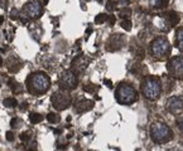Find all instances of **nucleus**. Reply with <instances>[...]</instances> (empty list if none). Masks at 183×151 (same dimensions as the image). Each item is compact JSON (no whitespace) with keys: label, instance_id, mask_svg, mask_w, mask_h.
<instances>
[{"label":"nucleus","instance_id":"obj_1","mask_svg":"<svg viewBox=\"0 0 183 151\" xmlns=\"http://www.w3.org/2000/svg\"><path fill=\"white\" fill-rule=\"evenodd\" d=\"M49 77L43 72H34L27 78V88L32 94H43L49 89Z\"/></svg>","mask_w":183,"mask_h":151},{"label":"nucleus","instance_id":"obj_2","mask_svg":"<svg viewBox=\"0 0 183 151\" xmlns=\"http://www.w3.org/2000/svg\"><path fill=\"white\" fill-rule=\"evenodd\" d=\"M141 92L145 98L150 101H155L161 96V92H162V85L159 78L154 76H147L141 82Z\"/></svg>","mask_w":183,"mask_h":151},{"label":"nucleus","instance_id":"obj_3","mask_svg":"<svg viewBox=\"0 0 183 151\" xmlns=\"http://www.w3.org/2000/svg\"><path fill=\"white\" fill-rule=\"evenodd\" d=\"M115 97H116V101L121 105H130L136 101L138 94H136V91L134 89V87H132L130 85L121 83L116 88Z\"/></svg>","mask_w":183,"mask_h":151},{"label":"nucleus","instance_id":"obj_4","mask_svg":"<svg viewBox=\"0 0 183 151\" xmlns=\"http://www.w3.org/2000/svg\"><path fill=\"white\" fill-rule=\"evenodd\" d=\"M150 137L154 142H158V144L167 142L172 139V131L165 123L157 122V123H153L150 127Z\"/></svg>","mask_w":183,"mask_h":151},{"label":"nucleus","instance_id":"obj_5","mask_svg":"<svg viewBox=\"0 0 183 151\" xmlns=\"http://www.w3.org/2000/svg\"><path fill=\"white\" fill-rule=\"evenodd\" d=\"M169 48H171L169 42L164 37H157L150 43V53L158 59H162L167 56L169 53Z\"/></svg>","mask_w":183,"mask_h":151},{"label":"nucleus","instance_id":"obj_6","mask_svg":"<svg viewBox=\"0 0 183 151\" xmlns=\"http://www.w3.org/2000/svg\"><path fill=\"white\" fill-rule=\"evenodd\" d=\"M51 102H52V105H53V107L56 109L62 111V109H66V108H68L71 106L72 97L67 91L59 89V91L53 93V96H52V98H51Z\"/></svg>","mask_w":183,"mask_h":151},{"label":"nucleus","instance_id":"obj_7","mask_svg":"<svg viewBox=\"0 0 183 151\" xmlns=\"http://www.w3.org/2000/svg\"><path fill=\"white\" fill-rule=\"evenodd\" d=\"M77 83H78V79H77V76L73 71H64L62 72L61 74V78H59V87L61 89H64V91H70V89H73L77 87Z\"/></svg>","mask_w":183,"mask_h":151},{"label":"nucleus","instance_id":"obj_8","mask_svg":"<svg viewBox=\"0 0 183 151\" xmlns=\"http://www.w3.org/2000/svg\"><path fill=\"white\" fill-rule=\"evenodd\" d=\"M168 72L174 78H182L183 77V58L182 57H174L169 59L168 64Z\"/></svg>","mask_w":183,"mask_h":151},{"label":"nucleus","instance_id":"obj_9","mask_svg":"<svg viewBox=\"0 0 183 151\" xmlns=\"http://www.w3.org/2000/svg\"><path fill=\"white\" fill-rule=\"evenodd\" d=\"M23 13L32 19H38L42 15V6L37 2H28L23 6Z\"/></svg>","mask_w":183,"mask_h":151},{"label":"nucleus","instance_id":"obj_10","mask_svg":"<svg viewBox=\"0 0 183 151\" xmlns=\"http://www.w3.org/2000/svg\"><path fill=\"white\" fill-rule=\"evenodd\" d=\"M167 109L171 113H181L183 111V98L181 97H171L167 102Z\"/></svg>","mask_w":183,"mask_h":151},{"label":"nucleus","instance_id":"obj_11","mask_svg":"<svg viewBox=\"0 0 183 151\" xmlns=\"http://www.w3.org/2000/svg\"><path fill=\"white\" fill-rule=\"evenodd\" d=\"M87 66H88V58L86 56H83V54L77 56L72 61V70H73V72H77V73H81L82 71H85Z\"/></svg>","mask_w":183,"mask_h":151},{"label":"nucleus","instance_id":"obj_12","mask_svg":"<svg viewBox=\"0 0 183 151\" xmlns=\"http://www.w3.org/2000/svg\"><path fill=\"white\" fill-rule=\"evenodd\" d=\"M94 105H95L94 101L82 98V100H78L75 103V109H76V112H78V113H83V112L90 111V109L94 107Z\"/></svg>","mask_w":183,"mask_h":151},{"label":"nucleus","instance_id":"obj_13","mask_svg":"<svg viewBox=\"0 0 183 151\" xmlns=\"http://www.w3.org/2000/svg\"><path fill=\"white\" fill-rule=\"evenodd\" d=\"M123 42H124V39L120 34H114L112 37H110L109 42H108V50L114 52V50L120 49L123 46Z\"/></svg>","mask_w":183,"mask_h":151},{"label":"nucleus","instance_id":"obj_14","mask_svg":"<svg viewBox=\"0 0 183 151\" xmlns=\"http://www.w3.org/2000/svg\"><path fill=\"white\" fill-rule=\"evenodd\" d=\"M22 68V63L17 57H9L8 58V70L11 73H17Z\"/></svg>","mask_w":183,"mask_h":151},{"label":"nucleus","instance_id":"obj_15","mask_svg":"<svg viewBox=\"0 0 183 151\" xmlns=\"http://www.w3.org/2000/svg\"><path fill=\"white\" fill-rule=\"evenodd\" d=\"M165 19L169 22V24L171 25H177L178 22H179V17L176 11H169L167 13V15H165Z\"/></svg>","mask_w":183,"mask_h":151},{"label":"nucleus","instance_id":"obj_16","mask_svg":"<svg viewBox=\"0 0 183 151\" xmlns=\"http://www.w3.org/2000/svg\"><path fill=\"white\" fill-rule=\"evenodd\" d=\"M8 83H9V87L11 88V91L14 92V93H20V92H23V87H22V85L18 83V82H17L14 78L9 79Z\"/></svg>","mask_w":183,"mask_h":151},{"label":"nucleus","instance_id":"obj_17","mask_svg":"<svg viewBox=\"0 0 183 151\" xmlns=\"http://www.w3.org/2000/svg\"><path fill=\"white\" fill-rule=\"evenodd\" d=\"M177 48L179 50H183V28H179L177 30Z\"/></svg>","mask_w":183,"mask_h":151},{"label":"nucleus","instance_id":"obj_18","mask_svg":"<svg viewBox=\"0 0 183 151\" xmlns=\"http://www.w3.org/2000/svg\"><path fill=\"white\" fill-rule=\"evenodd\" d=\"M153 8H164L168 4V0H150Z\"/></svg>","mask_w":183,"mask_h":151},{"label":"nucleus","instance_id":"obj_19","mask_svg":"<svg viewBox=\"0 0 183 151\" xmlns=\"http://www.w3.org/2000/svg\"><path fill=\"white\" fill-rule=\"evenodd\" d=\"M3 103H4L5 107H9V108H13V107H15V106L18 105V102H17V100H15L14 97H8V98H5Z\"/></svg>","mask_w":183,"mask_h":151},{"label":"nucleus","instance_id":"obj_20","mask_svg":"<svg viewBox=\"0 0 183 151\" xmlns=\"http://www.w3.org/2000/svg\"><path fill=\"white\" fill-rule=\"evenodd\" d=\"M47 120H48V122H51V123H58L59 120H61V117H59L57 113L49 112V113L47 115Z\"/></svg>","mask_w":183,"mask_h":151},{"label":"nucleus","instance_id":"obj_21","mask_svg":"<svg viewBox=\"0 0 183 151\" xmlns=\"http://www.w3.org/2000/svg\"><path fill=\"white\" fill-rule=\"evenodd\" d=\"M29 120H30L32 123H39V122H41V121L43 120V116H42V115H39V113L33 112V113H30Z\"/></svg>","mask_w":183,"mask_h":151},{"label":"nucleus","instance_id":"obj_22","mask_svg":"<svg viewBox=\"0 0 183 151\" xmlns=\"http://www.w3.org/2000/svg\"><path fill=\"white\" fill-rule=\"evenodd\" d=\"M32 136H33V133H32L30 131H28V132H23V133L19 135L20 140H22L23 142H28V141L32 139Z\"/></svg>","mask_w":183,"mask_h":151},{"label":"nucleus","instance_id":"obj_23","mask_svg":"<svg viewBox=\"0 0 183 151\" xmlns=\"http://www.w3.org/2000/svg\"><path fill=\"white\" fill-rule=\"evenodd\" d=\"M99 89V86H96V85H86V86H83V91H86V92H88V93H95L96 91Z\"/></svg>","mask_w":183,"mask_h":151},{"label":"nucleus","instance_id":"obj_24","mask_svg":"<svg viewBox=\"0 0 183 151\" xmlns=\"http://www.w3.org/2000/svg\"><path fill=\"white\" fill-rule=\"evenodd\" d=\"M108 17L106 14H99L96 18H95V23L96 24H100V23H104V22H106L108 20Z\"/></svg>","mask_w":183,"mask_h":151},{"label":"nucleus","instance_id":"obj_25","mask_svg":"<svg viewBox=\"0 0 183 151\" xmlns=\"http://www.w3.org/2000/svg\"><path fill=\"white\" fill-rule=\"evenodd\" d=\"M120 25L123 26L125 30H130V29H132V26H130V25H132V23H130L129 19H123L121 23H120Z\"/></svg>","mask_w":183,"mask_h":151},{"label":"nucleus","instance_id":"obj_26","mask_svg":"<svg viewBox=\"0 0 183 151\" xmlns=\"http://www.w3.org/2000/svg\"><path fill=\"white\" fill-rule=\"evenodd\" d=\"M116 9V3L114 2V0H109V2L106 3V10L108 11H114Z\"/></svg>","mask_w":183,"mask_h":151},{"label":"nucleus","instance_id":"obj_27","mask_svg":"<svg viewBox=\"0 0 183 151\" xmlns=\"http://www.w3.org/2000/svg\"><path fill=\"white\" fill-rule=\"evenodd\" d=\"M19 123H22V120H19L18 117H14V118L10 121V126L13 129H18L19 127Z\"/></svg>","mask_w":183,"mask_h":151},{"label":"nucleus","instance_id":"obj_28","mask_svg":"<svg viewBox=\"0 0 183 151\" xmlns=\"http://www.w3.org/2000/svg\"><path fill=\"white\" fill-rule=\"evenodd\" d=\"M130 14H132V10H130V9H123V10L120 11V17H121L123 19H128Z\"/></svg>","mask_w":183,"mask_h":151},{"label":"nucleus","instance_id":"obj_29","mask_svg":"<svg viewBox=\"0 0 183 151\" xmlns=\"http://www.w3.org/2000/svg\"><path fill=\"white\" fill-rule=\"evenodd\" d=\"M6 140H8V141H13V140H14V133L10 132V131H8V132H6Z\"/></svg>","mask_w":183,"mask_h":151},{"label":"nucleus","instance_id":"obj_30","mask_svg":"<svg viewBox=\"0 0 183 151\" xmlns=\"http://www.w3.org/2000/svg\"><path fill=\"white\" fill-rule=\"evenodd\" d=\"M129 2H130V0H117V4L121 5V6L124 8V6H126V5L129 4Z\"/></svg>","mask_w":183,"mask_h":151},{"label":"nucleus","instance_id":"obj_31","mask_svg":"<svg viewBox=\"0 0 183 151\" xmlns=\"http://www.w3.org/2000/svg\"><path fill=\"white\" fill-rule=\"evenodd\" d=\"M108 22H109L110 25H112V24L115 23V17H114V15H109V17H108Z\"/></svg>","mask_w":183,"mask_h":151},{"label":"nucleus","instance_id":"obj_32","mask_svg":"<svg viewBox=\"0 0 183 151\" xmlns=\"http://www.w3.org/2000/svg\"><path fill=\"white\" fill-rule=\"evenodd\" d=\"M178 127H179V130H181V131H183V117L178 121Z\"/></svg>","mask_w":183,"mask_h":151},{"label":"nucleus","instance_id":"obj_33","mask_svg":"<svg viewBox=\"0 0 183 151\" xmlns=\"http://www.w3.org/2000/svg\"><path fill=\"white\" fill-rule=\"evenodd\" d=\"M104 82H105V83H106V85H108V87H110V88H111V87H112V83H111V82H110V81H109V79H105V81H104Z\"/></svg>","mask_w":183,"mask_h":151},{"label":"nucleus","instance_id":"obj_34","mask_svg":"<svg viewBox=\"0 0 183 151\" xmlns=\"http://www.w3.org/2000/svg\"><path fill=\"white\" fill-rule=\"evenodd\" d=\"M3 22H4V18H3V15H0V25L3 24Z\"/></svg>","mask_w":183,"mask_h":151},{"label":"nucleus","instance_id":"obj_35","mask_svg":"<svg viewBox=\"0 0 183 151\" xmlns=\"http://www.w3.org/2000/svg\"><path fill=\"white\" fill-rule=\"evenodd\" d=\"M29 151H37V149H35V145H34L33 147H30V149H29Z\"/></svg>","mask_w":183,"mask_h":151},{"label":"nucleus","instance_id":"obj_36","mask_svg":"<svg viewBox=\"0 0 183 151\" xmlns=\"http://www.w3.org/2000/svg\"><path fill=\"white\" fill-rule=\"evenodd\" d=\"M2 64H3V58L0 57V66H2Z\"/></svg>","mask_w":183,"mask_h":151},{"label":"nucleus","instance_id":"obj_37","mask_svg":"<svg viewBox=\"0 0 183 151\" xmlns=\"http://www.w3.org/2000/svg\"><path fill=\"white\" fill-rule=\"evenodd\" d=\"M169 151H178L177 149H173V150H169Z\"/></svg>","mask_w":183,"mask_h":151},{"label":"nucleus","instance_id":"obj_38","mask_svg":"<svg viewBox=\"0 0 183 151\" xmlns=\"http://www.w3.org/2000/svg\"><path fill=\"white\" fill-rule=\"evenodd\" d=\"M2 4H3V2H2V0H0V6H2Z\"/></svg>","mask_w":183,"mask_h":151},{"label":"nucleus","instance_id":"obj_39","mask_svg":"<svg viewBox=\"0 0 183 151\" xmlns=\"http://www.w3.org/2000/svg\"><path fill=\"white\" fill-rule=\"evenodd\" d=\"M99 2H100V0H99Z\"/></svg>","mask_w":183,"mask_h":151}]
</instances>
